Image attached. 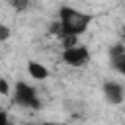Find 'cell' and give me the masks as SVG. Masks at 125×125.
<instances>
[{"label": "cell", "mask_w": 125, "mask_h": 125, "mask_svg": "<svg viewBox=\"0 0 125 125\" xmlns=\"http://www.w3.org/2000/svg\"><path fill=\"white\" fill-rule=\"evenodd\" d=\"M59 23H61V39L66 37V35H82L88 25L92 23V16L86 14V12H80V10H74L70 6H62L59 10Z\"/></svg>", "instance_id": "6da1fadb"}, {"label": "cell", "mask_w": 125, "mask_h": 125, "mask_svg": "<svg viewBox=\"0 0 125 125\" xmlns=\"http://www.w3.org/2000/svg\"><path fill=\"white\" fill-rule=\"evenodd\" d=\"M10 6L16 8V10H23V8H27V2H18V0H14V2H10Z\"/></svg>", "instance_id": "30bf717a"}, {"label": "cell", "mask_w": 125, "mask_h": 125, "mask_svg": "<svg viewBox=\"0 0 125 125\" xmlns=\"http://www.w3.org/2000/svg\"><path fill=\"white\" fill-rule=\"evenodd\" d=\"M0 125H14V121L10 119V115L6 111H0Z\"/></svg>", "instance_id": "9c48e42d"}, {"label": "cell", "mask_w": 125, "mask_h": 125, "mask_svg": "<svg viewBox=\"0 0 125 125\" xmlns=\"http://www.w3.org/2000/svg\"><path fill=\"white\" fill-rule=\"evenodd\" d=\"M12 100H14L16 105L25 107V109H39V107H41V102H39L37 90H35L31 84L23 82V80L16 82V88H14Z\"/></svg>", "instance_id": "7a4b0ae2"}, {"label": "cell", "mask_w": 125, "mask_h": 125, "mask_svg": "<svg viewBox=\"0 0 125 125\" xmlns=\"http://www.w3.org/2000/svg\"><path fill=\"white\" fill-rule=\"evenodd\" d=\"M39 125H64V123H59V121H43Z\"/></svg>", "instance_id": "8fae6325"}, {"label": "cell", "mask_w": 125, "mask_h": 125, "mask_svg": "<svg viewBox=\"0 0 125 125\" xmlns=\"http://www.w3.org/2000/svg\"><path fill=\"white\" fill-rule=\"evenodd\" d=\"M102 94H104L105 104H109V105H119L125 102V90L115 80H105L102 86Z\"/></svg>", "instance_id": "277c9868"}, {"label": "cell", "mask_w": 125, "mask_h": 125, "mask_svg": "<svg viewBox=\"0 0 125 125\" xmlns=\"http://www.w3.org/2000/svg\"><path fill=\"white\" fill-rule=\"evenodd\" d=\"M0 94L2 96H8L10 94V84H8L6 78H0Z\"/></svg>", "instance_id": "ba28073f"}, {"label": "cell", "mask_w": 125, "mask_h": 125, "mask_svg": "<svg viewBox=\"0 0 125 125\" xmlns=\"http://www.w3.org/2000/svg\"><path fill=\"white\" fill-rule=\"evenodd\" d=\"M10 35H12L10 27H8V25H4V23H0V41H8V39H10Z\"/></svg>", "instance_id": "52a82bcc"}, {"label": "cell", "mask_w": 125, "mask_h": 125, "mask_svg": "<svg viewBox=\"0 0 125 125\" xmlns=\"http://www.w3.org/2000/svg\"><path fill=\"white\" fill-rule=\"evenodd\" d=\"M109 62L115 72L125 76V43H115L109 47Z\"/></svg>", "instance_id": "5b68a950"}, {"label": "cell", "mask_w": 125, "mask_h": 125, "mask_svg": "<svg viewBox=\"0 0 125 125\" xmlns=\"http://www.w3.org/2000/svg\"><path fill=\"white\" fill-rule=\"evenodd\" d=\"M62 62L72 68H82L90 62V49L82 43L70 49H62Z\"/></svg>", "instance_id": "3957f363"}, {"label": "cell", "mask_w": 125, "mask_h": 125, "mask_svg": "<svg viewBox=\"0 0 125 125\" xmlns=\"http://www.w3.org/2000/svg\"><path fill=\"white\" fill-rule=\"evenodd\" d=\"M27 72H29V76L33 80H39V82L49 78V68L43 62H39V61H29L27 62Z\"/></svg>", "instance_id": "8992f818"}]
</instances>
